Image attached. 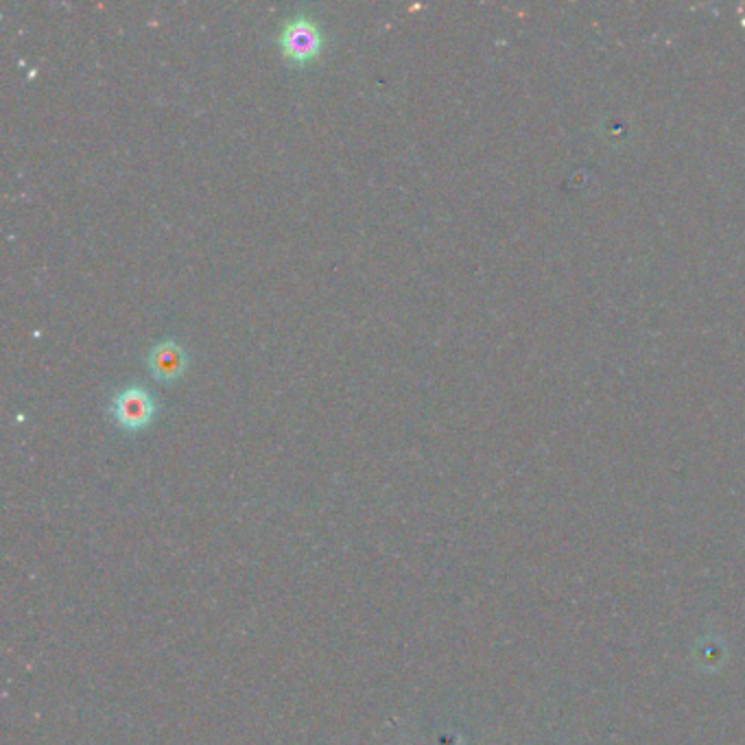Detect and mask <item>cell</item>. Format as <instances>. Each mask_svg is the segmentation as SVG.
Wrapping results in <instances>:
<instances>
[{
	"mask_svg": "<svg viewBox=\"0 0 745 745\" xmlns=\"http://www.w3.org/2000/svg\"><path fill=\"white\" fill-rule=\"evenodd\" d=\"M153 411H156V405H153V398L143 387H127L112 400V413L118 427L127 431L147 427L153 418Z\"/></svg>",
	"mask_w": 745,
	"mask_h": 745,
	"instance_id": "2",
	"label": "cell"
},
{
	"mask_svg": "<svg viewBox=\"0 0 745 745\" xmlns=\"http://www.w3.org/2000/svg\"><path fill=\"white\" fill-rule=\"evenodd\" d=\"M324 35L317 22L306 16L291 18L280 31V49L293 64H306L319 55Z\"/></svg>",
	"mask_w": 745,
	"mask_h": 745,
	"instance_id": "1",
	"label": "cell"
},
{
	"mask_svg": "<svg viewBox=\"0 0 745 745\" xmlns=\"http://www.w3.org/2000/svg\"><path fill=\"white\" fill-rule=\"evenodd\" d=\"M186 352L175 341H162L149 352V370L160 381H173L186 370Z\"/></svg>",
	"mask_w": 745,
	"mask_h": 745,
	"instance_id": "3",
	"label": "cell"
}]
</instances>
